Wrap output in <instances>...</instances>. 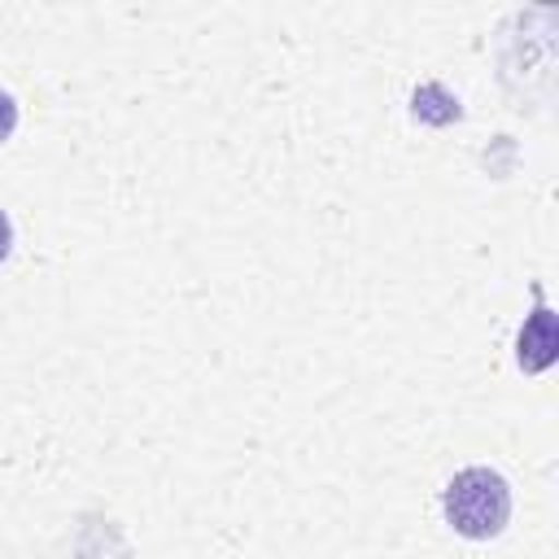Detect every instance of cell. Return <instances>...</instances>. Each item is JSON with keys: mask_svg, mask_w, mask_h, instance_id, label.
<instances>
[{"mask_svg": "<svg viewBox=\"0 0 559 559\" xmlns=\"http://www.w3.org/2000/svg\"><path fill=\"white\" fill-rule=\"evenodd\" d=\"M555 354H559V328H555V310L542 301V293H537V306H533V314L524 319V328H520V336H515V362L528 371V376H537V371H546L550 362H555Z\"/></svg>", "mask_w": 559, "mask_h": 559, "instance_id": "obj_2", "label": "cell"}, {"mask_svg": "<svg viewBox=\"0 0 559 559\" xmlns=\"http://www.w3.org/2000/svg\"><path fill=\"white\" fill-rule=\"evenodd\" d=\"M441 511L459 537L489 542L511 520V485L493 467H463L450 476V485L441 493Z\"/></svg>", "mask_w": 559, "mask_h": 559, "instance_id": "obj_1", "label": "cell"}, {"mask_svg": "<svg viewBox=\"0 0 559 559\" xmlns=\"http://www.w3.org/2000/svg\"><path fill=\"white\" fill-rule=\"evenodd\" d=\"M411 109H415V118H424V122H454V118H459V100H454L445 87H437V83L419 87L415 100H411Z\"/></svg>", "mask_w": 559, "mask_h": 559, "instance_id": "obj_3", "label": "cell"}, {"mask_svg": "<svg viewBox=\"0 0 559 559\" xmlns=\"http://www.w3.org/2000/svg\"><path fill=\"white\" fill-rule=\"evenodd\" d=\"M13 127H17V100L0 87V144L13 135Z\"/></svg>", "mask_w": 559, "mask_h": 559, "instance_id": "obj_4", "label": "cell"}, {"mask_svg": "<svg viewBox=\"0 0 559 559\" xmlns=\"http://www.w3.org/2000/svg\"><path fill=\"white\" fill-rule=\"evenodd\" d=\"M9 249H13V223H9V214L0 210V262L9 258Z\"/></svg>", "mask_w": 559, "mask_h": 559, "instance_id": "obj_5", "label": "cell"}]
</instances>
